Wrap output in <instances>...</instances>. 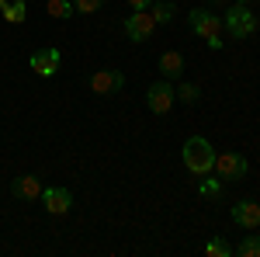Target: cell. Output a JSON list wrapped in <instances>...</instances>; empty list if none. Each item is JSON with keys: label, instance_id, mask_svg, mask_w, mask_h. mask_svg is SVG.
<instances>
[{"label": "cell", "instance_id": "1", "mask_svg": "<svg viewBox=\"0 0 260 257\" xmlns=\"http://www.w3.org/2000/svg\"><path fill=\"white\" fill-rule=\"evenodd\" d=\"M215 150H212V142L205 136H191L184 146H180V160H184V167L194 174V178H205V174H212L215 170Z\"/></svg>", "mask_w": 260, "mask_h": 257}, {"label": "cell", "instance_id": "2", "mask_svg": "<svg viewBox=\"0 0 260 257\" xmlns=\"http://www.w3.org/2000/svg\"><path fill=\"white\" fill-rule=\"evenodd\" d=\"M187 28L198 35V39L208 42V49H222V18L219 14H212V11H205V7H194V11H187Z\"/></svg>", "mask_w": 260, "mask_h": 257}, {"label": "cell", "instance_id": "3", "mask_svg": "<svg viewBox=\"0 0 260 257\" xmlns=\"http://www.w3.org/2000/svg\"><path fill=\"white\" fill-rule=\"evenodd\" d=\"M222 28L233 35V39H250L257 32V14L250 11V4H233L222 18Z\"/></svg>", "mask_w": 260, "mask_h": 257}, {"label": "cell", "instance_id": "4", "mask_svg": "<svg viewBox=\"0 0 260 257\" xmlns=\"http://www.w3.org/2000/svg\"><path fill=\"white\" fill-rule=\"evenodd\" d=\"M174 101H177V94H174L170 80H156V83L146 87V104H149L153 115H167V111L174 108Z\"/></svg>", "mask_w": 260, "mask_h": 257}, {"label": "cell", "instance_id": "5", "mask_svg": "<svg viewBox=\"0 0 260 257\" xmlns=\"http://www.w3.org/2000/svg\"><path fill=\"white\" fill-rule=\"evenodd\" d=\"M121 28H125V35L132 42H149L153 39V32H156V21L149 11H132L128 18L121 21Z\"/></svg>", "mask_w": 260, "mask_h": 257}, {"label": "cell", "instance_id": "6", "mask_svg": "<svg viewBox=\"0 0 260 257\" xmlns=\"http://www.w3.org/2000/svg\"><path fill=\"white\" fill-rule=\"evenodd\" d=\"M215 174L222 181H243L250 174V163L243 153H222V157H215Z\"/></svg>", "mask_w": 260, "mask_h": 257}, {"label": "cell", "instance_id": "7", "mask_svg": "<svg viewBox=\"0 0 260 257\" xmlns=\"http://www.w3.org/2000/svg\"><path fill=\"white\" fill-rule=\"evenodd\" d=\"M59 63H62V52L56 49V45H49V49H35L31 60H28V66H31L39 77H56Z\"/></svg>", "mask_w": 260, "mask_h": 257}, {"label": "cell", "instance_id": "8", "mask_svg": "<svg viewBox=\"0 0 260 257\" xmlns=\"http://www.w3.org/2000/svg\"><path fill=\"white\" fill-rule=\"evenodd\" d=\"M121 87H125V73H121V70H98V73L90 77V91L101 94V98L118 94Z\"/></svg>", "mask_w": 260, "mask_h": 257}, {"label": "cell", "instance_id": "9", "mask_svg": "<svg viewBox=\"0 0 260 257\" xmlns=\"http://www.w3.org/2000/svg\"><path fill=\"white\" fill-rule=\"evenodd\" d=\"M42 205L49 216H66L73 209V191L70 188H42Z\"/></svg>", "mask_w": 260, "mask_h": 257}, {"label": "cell", "instance_id": "10", "mask_svg": "<svg viewBox=\"0 0 260 257\" xmlns=\"http://www.w3.org/2000/svg\"><path fill=\"white\" fill-rule=\"evenodd\" d=\"M233 222H236L240 230H257L260 226V205L253 198H240V202L233 205Z\"/></svg>", "mask_w": 260, "mask_h": 257}, {"label": "cell", "instance_id": "11", "mask_svg": "<svg viewBox=\"0 0 260 257\" xmlns=\"http://www.w3.org/2000/svg\"><path fill=\"white\" fill-rule=\"evenodd\" d=\"M11 195L18 202H35V198H42V181L35 174H21L11 181Z\"/></svg>", "mask_w": 260, "mask_h": 257}, {"label": "cell", "instance_id": "12", "mask_svg": "<svg viewBox=\"0 0 260 257\" xmlns=\"http://www.w3.org/2000/svg\"><path fill=\"white\" fill-rule=\"evenodd\" d=\"M160 73H163V80H177L180 73H184V52L167 49V52L160 56Z\"/></svg>", "mask_w": 260, "mask_h": 257}, {"label": "cell", "instance_id": "13", "mask_svg": "<svg viewBox=\"0 0 260 257\" xmlns=\"http://www.w3.org/2000/svg\"><path fill=\"white\" fill-rule=\"evenodd\" d=\"M149 7H153L149 14H153L156 24H170V21H174V11H177V7H174V0H153Z\"/></svg>", "mask_w": 260, "mask_h": 257}, {"label": "cell", "instance_id": "14", "mask_svg": "<svg viewBox=\"0 0 260 257\" xmlns=\"http://www.w3.org/2000/svg\"><path fill=\"white\" fill-rule=\"evenodd\" d=\"M45 11H49L52 18H59V21H66V18H73V14H77L73 0H45Z\"/></svg>", "mask_w": 260, "mask_h": 257}, {"label": "cell", "instance_id": "15", "mask_svg": "<svg viewBox=\"0 0 260 257\" xmlns=\"http://www.w3.org/2000/svg\"><path fill=\"white\" fill-rule=\"evenodd\" d=\"M236 254H240V257H260V233L246 230V240L236 247Z\"/></svg>", "mask_w": 260, "mask_h": 257}, {"label": "cell", "instance_id": "16", "mask_svg": "<svg viewBox=\"0 0 260 257\" xmlns=\"http://www.w3.org/2000/svg\"><path fill=\"white\" fill-rule=\"evenodd\" d=\"M4 18L11 21V24H21V21L28 18V4H24V0H11V4L4 7Z\"/></svg>", "mask_w": 260, "mask_h": 257}, {"label": "cell", "instance_id": "17", "mask_svg": "<svg viewBox=\"0 0 260 257\" xmlns=\"http://www.w3.org/2000/svg\"><path fill=\"white\" fill-rule=\"evenodd\" d=\"M174 94H177V101H184V104H198V98H201L198 83H180Z\"/></svg>", "mask_w": 260, "mask_h": 257}, {"label": "cell", "instance_id": "18", "mask_svg": "<svg viewBox=\"0 0 260 257\" xmlns=\"http://www.w3.org/2000/svg\"><path fill=\"white\" fill-rule=\"evenodd\" d=\"M205 254L208 257H229V243L222 237H212L208 243H205Z\"/></svg>", "mask_w": 260, "mask_h": 257}, {"label": "cell", "instance_id": "19", "mask_svg": "<svg viewBox=\"0 0 260 257\" xmlns=\"http://www.w3.org/2000/svg\"><path fill=\"white\" fill-rule=\"evenodd\" d=\"M73 7H77V14H94L104 7V0H73Z\"/></svg>", "mask_w": 260, "mask_h": 257}, {"label": "cell", "instance_id": "20", "mask_svg": "<svg viewBox=\"0 0 260 257\" xmlns=\"http://www.w3.org/2000/svg\"><path fill=\"white\" fill-rule=\"evenodd\" d=\"M205 198H212V195H219L222 191V178H208V181H201V188H198Z\"/></svg>", "mask_w": 260, "mask_h": 257}, {"label": "cell", "instance_id": "21", "mask_svg": "<svg viewBox=\"0 0 260 257\" xmlns=\"http://www.w3.org/2000/svg\"><path fill=\"white\" fill-rule=\"evenodd\" d=\"M149 4H153V0H128L132 11H149Z\"/></svg>", "mask_w": 260, "mask_h": 257}, {"label": "cell", "instance_id": "22", "mask_svg": "<svg viewBox=\"0 0 260 257\" xmlns=\"http://www.w3.org/2000/svg\"><path fill=\"white\" fill-rule=\"evenodd\" d=\"M7 4H11V0H0V11H4V7H7Z\"/></svg>", "mask_w": 260, "mask_h": 257}, {"label": "cell", "instance_id": "23", "mask_svg": "<svg viewBox=\"0 0 260 257\" xmlns=\"http://www.w3.org/2000/svg\"><path fill=\"white\" fill-rule=\"evenodd\" d=\"M233 4H253V0H233Z\"/></svg>", "mask_w": 260, "mask_h": 257}, {"label": "cell", "instance_id": "24", "mask_svg": "<svg viewBox=\"0 0 260 257\" xmlns=\"http://www.w3.org/2000/svg\"><path fill=\"white\" fill-rule=\"evenodd\" d=\"M208 4H222V0H208Z\"/></svg>", "mask_w": 260, "mask_h": 257}]
</instances>
